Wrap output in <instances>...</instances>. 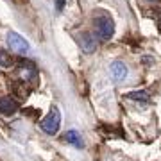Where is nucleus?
Instances as JSON below:
<instances>
[{
	"label": "nucleus",
	"instance_id": "f257e3e1",
	"mask_svg": "<svg viewBox=\"0 0 161 161\" xmlns=\"http://www.w3.org/2000/svg\"><path fill=\"white\" fill-rule=\"evenodd\" d=\"M59 127H61V113H59V108L58 106H50L47 116L41 120V129H43V132L54 136V134H58Z\"/></svg>",
	"mask_w": 161,
	"mask_h": 161
},
{
	"label": "nucleus",
	"instance_id": "f03ea898",
	"mask_svg": "<svg viewBox=\"0 0 161 161\" xmlns=\"http://www.w3.org/2000/svg\"><path fill=\"white\" fill-rule=\"evenodd\" d=\"M95 32H97V36L104 41L111 40L113 34H115V23H113V20H111L108 14L97 16L95 18Z\"/></svg>",
	"mask_w": 161,
	"mask_h": 161
},
{
	"label": "nucleus",
	"instance_id": "7ed1b4c3",
	"mask_svg": "<svg viewBox=\"0 0 161 161\" xmlns=\"http://www.w3.org/2000/svg\"><path fill=\"white\" fill-rule=\"evenodd\" d=\"M7 45L16 54H27L29 52V41L18 32H7Z\"/></svg>",
	"mask_w": 161,
	"mask_h": 161
},
{
	"label": "nucleus",
	"instance_id": "20e7f679",
	"mask_svg": "<svg viewBox=\"0 0 161 161\" xmlns=\"http://www.w3.org/2000/svg\"><path fill=\"white\" fill-rule=\"evenodd\" d=\"M18 111V102L14 100L13 97L9 95H4V97H0V113L4 116H11L14 115Z\"/></svg>",
	"mask_w": 161,
	"mask_h": 161
},
{
	"label": "nucleus",
	"instance_id": "39448f33",
	"mask_svg": "<svg viewBox=\"0 0 161 161\" xmlns=\"http://www.w3.org/2000/svg\"><path fill=\"white\" fill-rule=\"evenodd\" d=\"M77 43H79V47L86 52V54H92V52H95V48H97V41H95V38H93L90 32H82V34L77 36Z\"/></svg>",
	"mask_w": 161,
	"mask_h": 161
},
{
	"label": "nucleus",
	"instance_id": "423d86ee",
	"mask_svg": "<svg viewBox=\"0 0 161 161\" xmlns=\"http://www.w3.org/2000/svg\"><path fill=\"white\" fill-rule=\"evenodd\" d=\"M127 66L122 61H115V63H111L109 66V74H111V79L115 80V82H122V80L127 77Z\"/></svg>",
	"mask_w": 161,
	"mask_h": 161
},
{
	"label": "nucleus",
	"instance_id": "0eeeda50",
	"mask_svg": "<svg viewBox=\"0 0 161 161\" xmlns=\"http://www.w3.org/2000/svg\"><path fill=\"white\" fill-rule=\"evenodd\" d=\"M18 75H20V80L23 82H32L36 79V68L32 63H22V66L18 68Z\"/></svg>",
	"mask_w": 161,
	"mask_h": 161
},
{
	"label": "nucleus",
	"instance_id": "6e6552de",
	"mask_svg": "<svg viewBox=\"0 0 161 161\" xmlns=\"http://www.w3.org/2000/svg\"><path fill=\"white\" fill-rule=\"evenodd\" d=\"M63 140L66 142V143H70L72 147H75V149H82L84 147V142H82V136L79 134V131H66L63 134Z\"/></svg>",
	"mask_w": 161,
	"mask_h": 161
},
{
	"label": "nucleus",
	"instance_id": "1a4fd4ad",
	"mask_svg": "<svg viewBox=\"0 0 161 161\" xmlns=\"http://www.w3.org/2000/svg\"><path fill=\"white\" fill-rule=\"evenodd\" d=\"M13 64H14L13 56L7 50H2V48H0V66H2V68H11Z\"/></svg>",
	"mask_w": 161,
	"mask_h": 161
},
{
	"label": "nucleus",
	"instance_id": "9d476101",
	"mask_svg": "<svg viewBox=\"0 0 161 161\" xmlns=\"http://www.w3.org/2000/svg\"><path fill=\"white\" fill-rule=\"evenodd\" d=\"M129 98H132V100H142V102H147V100H149V95H147V92H131V93H129Z\"/></svg>",
	"mask_w": 161,
	"mask_h": 161
},
{
	"label": "nucleus",
	"instance_id": "9b49d317",
	"mask_svg": "<svg viewBox=\"0 0 161 161\" xmlns=\"http://www.w3.org/2000/svg\"><path fill=\"white\" fill-rule=\"evenodd\" d=\"M63 7H64V0H56V9H58V11H61Z\"/></svg>",
	"mask_w": 161,
	"mask_h": 161
}]
</instances>
